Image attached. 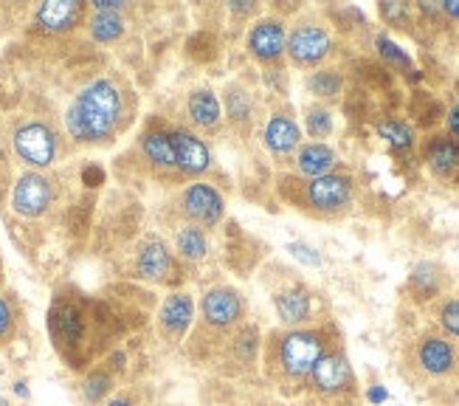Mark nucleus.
I'll use <instances>...</instances> for the list:
<instances>
[{
  "label": "nucleus",
  "instance_id": "f257e3e1",
  "mask_svg": "<svg viewBox=\"0 0 459 406\" xmlns=\"http://www.w3.org/2000/svg\"><path fill=\"white\" fill-rule=\"evenodd\" d=\"M333 348H338V333L333 324L273 331L268 341H263L265 373L282 387H296V384H305L310 378L318 358Z\"/></svg>",
  "mask_w": 459,
  "mask_h": 406
},
{
  "label": "nucleus",
  "instance_id": "f03ea898",
  "mask_svg": "<svg viewBox=\"0 0 459 406\" xmlns=\"http://www.w3.org/2000/svg\"><path fill=\"white\" fill-rule=\"evenodd\" d=\"M122 110V91L110 79H96L74 99V105L65 113V128L71 138L96 145V141H108L118 130Z\"/></svg>",
  "mask_w": 459,
  "mask_h": 406
},
{
  "label": "nucleus",
  "instance_id": "7ed1b4c3",
  "mask_svg": "<svg viewBox=\"0 0 459 406\" xmlns=\"http://www.w3.org/2000/svg\"><path fill=\"white\" fill-rule=\"evenodd\" d=\"M358 184L350 172L335 170L322 178H288L282 181V195L307 215L338 217L355 203Z\"/></svg>",
  "mask_w": 459,
  "mask_h": 406
},
{
  "label": "nucleus",
  "instance_id": "20e7f679",
  "mask_svg": "<svg viewBox=\"0 0 459 406\" xmlns=\"http://www.w3.org/2000/svg\"><path fill=\"white\" fill-rule=\"evenodd\" d=\"M411 370L429 384L459 381V344L443 333H426L411 348Z\"/></svg>",
  "mask_w": 459,
  "mask_h": 406
},
{
  "label": "nucleus",
  "instance_id": "39448f33",
  "mask_svg": "<svg viewBox=\"0 0 459 406\" xmlns=\"http://www.w3.org/2000/svg\"><path fill=\"white\" fill-rule=\"evenodd\" d=\"M248 313V302L231 286H212L197 304V319H201V328L209 333H234L239 324H246Z\"/></svg>",
  "mask_w": 459,
  "mask_h": 406
},
{
  "label": "nucleus",
  "instance_id": "423d86ee",
  "mask_svg": "<svg viewBox=\"0 0 459 406\" xmlns=\"http://www.w3.org/2000/svg\"><path fill=\"white\" fill-rule=\"evenodd\" d=\"M335 40L333 31L322 23V20H299V23L288 31V59L296 68H318L325 59L333 54Z\"/></svg>",
  "mask_w": 459,
  "mask_h": 406
},
{
  "label": "nucleus",
  "instance_id": "0eeeda50",
  "mask_svg": "<svg viewBox=\"0 0 459 406\" xmlns=\"http://www.w3.org/2000/svg\"><path fill=\"white\" fill-rule=\"evenodd\" d=\"M178 207H181V215H184L186 223L209 232V229H214L217 223L223 220V215H226V198H223V192L217 190V187L206 184V181H195V184H189L181 192Z\"/></svg>",
  "mask_w": 459,
  "mask_h": 406
},
{
  "label": "nucleus",
  "instance_id": "6e6552de",
  "mask_svg": "<svg viewBox=\"0 0 459 406\" xmlns=\"http://www.w3.org/2000/svg\"><path fill=\"white\" fill-rule=\"evenodd\" d=\"M307 381L313 393L325 398H344L355 393V370L342 348H333L330 353L318 358Z\"/></svg>",
  "mask_w": 459,
  "mask_h": 406
},
{
  "label": "nucleus",
  "instance_id": "1a4fd4ad",
  "mask_svg": "<svg viewBox=\"0 0 459 406\" xmlns=\"http://www.w3.org/2000/svg\"><path fill=\"white\" fill-rule=\"evenodd\" d=\"M246 49L256 63L276 66L288 49V23L276 14H265L254 20V26L248 29V37H246Z\"/></svg>",
  "mask_w": 459,
  "mask_h": 406
},
{
  "label": "nucleus",
  "instance_id": "9d476101",
  "mask_svg": "<svg viewBox=\"0 0 459 406\" xmlns=\"http://www.w3.org/2000/svg\"><path fill=\"white\" fill-rule=\"evenodd\" d=\"M48 331L63 353L79 350L88 339V313L76 302L56 299L48 313Z\"/></svg>",
  "mask_w": 459,
  "mask_h": 406
},
{
  "label": "nucleus",
  "instance_id": "9b49d317",
  "mask_svg": "<svg viewBox=\"0 0 459 406\" xmlns=\"http://www.w3.org/2000/svg\"><path fill=\"white\" fill-rule=\"evenodd\" d=\"M273 311L282 328H307L316 319V294L305 282H288L273 294Z\"/></svg>",
  "mask_w": 459,
  "mask_h": 406
},
{
  "label": "nucleus",
  "instance_id": "f8f14e48",
  "mask_svg": "<svg viewBox=\"0 0 459 406\" xmlns=\"http://www.w3.org/2000/svg\"><path fill=\"white\" fill-rule=\"evenodd\" d=\"M14 153L31 167H48L56 158V136L43 121H29L14 130Z\"/></svg>",
  "mask_w": 459,
  "mask_h": 406
},
{
  "label": "nucleus",
  "instance_id": "ddd939ff",
  "mask_svg": "<svg viewBox=\"0 0 459 406\" xmlns=\"http://www.w3.org/2000/svg\"><path fill=\"white\" fill-rule=\"evenodd\" d=\"M195 324V299L184 291H172L158 308V331L167 341H184Z\"/></svg>",
  "mask_w": 459,
  "mask_h": 406
},
{
  "label": "nucleus",
  "instance_id": "4468645a",
  "mask_svg": "<svg viewBox=\"0 0 459 406\" xmlns=\"http://www.w3.org/2000/svg\"><path fill=\"white\" fill-rule=\"evenodd\" d=\"M172 150H175V167L184 175H204L212 167V153L206 147V141L186 130V128H172Z\"/></svg>",
  "mask_w": 459,
  "mask_h": 406
},
{
  "label": "nucleus",
  "instance_id": "2eb2a0df",
  "mask_svg": "<svg viewBox=\"0 0 459 406\" xmlns=\"http://www.w3.org/2000/svg\"><path fill=\"white\" fill-rule=\"evenodd\" d=\"M54 200V190H51V181L37 175V172H26L23 178L14 184L12 192V209L23 217H37L43 215Z\"/></svg>",
  "mask_w": 459,
  "mask_h": 406
},
{
  "label": "nucleus",
  "instance_id": "dca6fc26",
  "mask_svg": "<svg viewBox=\"0 0 459 406\" xmlns=\"http://www.w3.org/2000/svg\"><path fill=\"white\" fill-rule=\"evenodd\" d=\"M263 145L273 158H290L302 147V130H299L296 119L285 110H276L268 116L263 128Z\"/></svg>",
  "mask_w": 459,
  "mask_h": 406
},
{
  "label": "nucleus",
  "instance_id": "f3484780",
  "mask_svg": "<svg viewBox=\"0 0 459 406\" xmlns=\"http://www.w3.org/2000/svg\"><path fill=\"white\" fill-rule=\"evenodd\" d=\"M175 269V254L161 237H150L135 257V274L147 282H169Z\"/></svg>",
  "mask_w": 459,
  "mask_h": 406
},
{
  "label": "nucleus",
  "instance_id": "a211bd4d",
  "mask_svg": "<svg viewBox=\"0 0 459 406\" xmlns=\"http://www.w3.org/2000/svg\"><path fill=\"white\" fill-rule=\"evenodd\" d=\"M293 164H296L299 178H322L342 167V158H338V153L330 145H325V141H307V145L296 150Z\"/></svg>",
  "mask_w": 459,
  "mask_h": 406
},
{
  "label": "nucleus",
  "instance_id": "6ab92c4d",
  "mask_svg": "<svg viewBox=\"0 0 459 406\" xmlns=\"http://www.w3.org/2000/svg\"><path fill=\"white\" fill-rule=\"evenodd\" d=\"M423 161L437 178H456L459 175V141L448 133H434L423 145Z\"/></svg>",
  "mask_w": 459,
  "mask_h": 406
},
{
  "label": "nucleus",
  "instance_id": "aec40b11",
  "mask_svg": "<svg viewBox=\"0 0 459 406\" xmlns=\"http://www.w3.org/2000/svg\"><path fill=\"white\" fill-rule=\"evenodd\" d=\"M443 288H446V269L440 262H431V260H423L417 262L409 274V294L414 302H434L443 296Z\"/></svg>",
  "mask_w": 459,
  "mask_h": 406
},
{
  "label": "nucleus",
  "instance_id": "412c9836",
  "mask_svg": "<svg viewBox=\"0 0 459 406\" xmlns=\"http://www.w3.org/2000/svg\"><path fill=\"white\" fill-rule=\"evenodd\" d=\"M186 113L195 128L214 130L223 121V102L212 88H195L186 96Z\"/></svg>",
  "mask_w": 459,
  "mask_h": 406
},
{
  "label": "nucleus",
  "instance_id": "4be33fe9",
  "mask_svg": "<svg viewBox=\"0 0 459 406\" xmlns=\"http://www.w3.org/2000/svg\"><path fill=\"white\" fill-rule=\"evenodd\" d=\"M85 14V6L82 4H71V0H48V4H43L37 9V26L43 31H68L74 29L79 20H82Z\"/></svg>",
  "mask_w": 459,
  "mask_h": 406
},
{
  "label": "nucleus",
  "instance_id": "5701e85b",
  "mask_svg": "<svg viewBox=\"0 0 459 406\" xmlns=\"http://www.w3.org/2000/svg\"><path fill=\"white\" fill-rule=\"evenodd\" d=\"M229 353L237 364L243 367H251V364L259 361V353H263V333H259L256 324H239V328L229 336Z\"/></svg>",
  "mask_w": 459,
  "mask_h": 406
},
{
  "label": "nucleus",
  "instance_id": "b1692460",
  "mask_svg": "<svg viewBox=\"0 0 459 406\" xmlns=\"http://www.w3.org/2000/svg\"><path fill=\"white\" fill-rule=\"evenodd\" d=\"M142 153H144V158L150 161L152 167L178 170L175 167V150H172V136H169V130L150 128L142 136Z\"/></svg>",
  "mask_w": 459,
  "mask_h": 406
},
{
  "label": "nucleus",
  "instance_id": "393cba45",
  "mask_svg": "<svg viewBox=\"0 0 459 406\" xmlns=\"http://www.w3.org/2000/svg\"><path fill=\"white\" fill-rule=\"evenodd\" d=\"M175 249L178 257H184L189 262H201L209 254V234L201 226H192V223H184L175 234Z\"/></svg>",
  "mask_w": 459,
  "mask_h": 406
},
{
  "label": "nucleus",
  "instance_id": "a878e982",
  "mask_svg": "<svg viewBox=\"0 0 459 406\" xmlns=\"http://www.w3.org/2000/svg\"><path fill=\"white\" fill-rule=\"evenodd\" d=\"M305 85H307V91H310L318 102H325V99H338V93H342V88H344V76L338 74L335 68H316V71L307 74Z\"/></svg>",
  "mask_w": 459,
  "mask_h": 406
},
{
  "label": "nucleus",
  "instance_id": "bb28decb",
  "mask_svg": "<svg viewBox=\"0 0 459 406\" xmlns=\"http://www.w3.org/2000/svg\"><path fill=\"white\" fill-rule=\"evenodd\" d=\"M91 34L96 43H113L125 34V17L118 12H96L91 17Z\"/></svg>",
  "mask_w": 459,
  "mask_h": 406
},
{
  "label": "nucleus",
  "instance_id": "cd10ccee",
  "mask_svg": "<svg viewBox=\"0 0 459 406\" xmlns=\"http://www.w3.org/2000/svg\"><path fill=\"white\" fill-rule=\"evenodd\" d=\"M254 113V105H251V93L239 85H229L226 88V108H223V116H229V121L234 125H243L248 121Z\"/></svg>",
  "mask_w": 459,
  "mask_h": 406
},
{
  "label": "nucleus",
  "instance_id": "c85d7f7f",
  "mask_svg": "<svg viewBox=\"0 0 459 406\" xmlns=\"http://www.w3.org/2000/svg\"><path fill=\"white\" fill-rule=\"evenodd\" d=\"M335 128V119H333V110L322 102H316V105H307L305 108V130L310 138H327Z\"/></svg>",
  "mask_w": 459,
  "mask_h": 406
},
{
  "label": "nucleus",
  "instance_id": "c756f323",
  "mask_svg": "<svg viewBox=\"0 0 459 406\" xmlns=\"http://www.w3.org/2000/svg\"><path fill=\"white\" fill-rule=\"evenodd\" d=\"M377 136L386 138L394 150H409L414 145V130L403 119H386L377 125Z\"/></svg>",
  "mask_w": 459,
  "mask_h": 406
},
{
  "label": "nucleus",
  "instance_id": "7c9ffc66",
  "mask_svg": "<svg viewBox=\"0 0 459 406\" xmlns=\"http://www.w3.org/2000/svg\"><path fill=\"white\" fill-rule=\"evenodd\" d=\"M375 49H377V54H381V59L386 66H392V68H397L401 74H409V71H414L411 68V57L394 43L392 37H386V34H377L375 37Z\"/></svg>",
  "mask_w": 459,
  "mask_h": 406
},
{
  "label": "nucleus",
  "instance_id": "2f4dec72",
  "mask_svg": "<svg viewBox=\"0 0 459 406\" xmlns=\"http://www.w3.org/2000/svg\"><path fill=\"white\" fill-rule=\"evenodd\" d=\"M434 319L440 324V333L448 339H459V296H446L437 302Z\"/></svg>",
  "mask_w": 459,
  "mask_h": 406
},
{
  "label": "nucleus",
  "instance_id": "473e14b6",
  "mask_svg": "<svg viewBox=\"0 0 459 406\" xmlns=\"http://www.w3.org/2000/svg\"><path fill=\"white\" fill-rule=\"evenodd\" d=\"M113 390V373L105 367H96L88 373V378L82 381V395L88 403H102L105 395Z\"/></svg>",
  "mask_w": 459,
  "mask_h": 406
},
{
  "label": "nucleus",
  "instance_id": "72a5a7b5",
  "mask_svg": "<svg viewBox=\"0 0 459 406\" xmlns=\"http://www.w3.org/2000/svg\"><path fill=\"white\" fill-rule=\"evenodd\" d=\"M17 319H20V313H17L14 299L9 294H0V348L14 339V333H17Z\"/></svg>",
  "mask_w": 459,
  "mask_h": 406
},
{
  "label": "nucleus",
  "instance_id": "f704fd0d",
  "mask_svg": "<svg viewBox=\"0 0 459 406\" xmlns=\"http://www.w3.org/2000/svg\"><path fill=\"white\" fill-rule=\"evenodd\" d=\"M381 17L386 20L389 26L394 29H409L411 26V6L409 4H394V0H384L381 6H377Z\"/></svg>",
  "mask_w": 459,
  "mask_h": 406
},
{
  "label": "nucleus",
  "instance_id": "c9c22d12",
  "mask_svg": "<svg viewBox=\"0 0 459 406\" xmlns=\"http://www.w3.org/2000/svg\"><path fill=\"white\" fill-rule=\"evenodd\" d=\"M288 252H290V257H293V260L305 262V266H310V269L322 266V254H318L313 246H307V243H290Z\"/></svg>",
  "mask_w": 459,
  "mask_h": 406
},
{
  "label": "nucleus",
  "instance_id": "e433bc0d",
  "mask_svg": "<svg viewBox=\"0 0 459 406\" xmlns=\"http://www.w3.org/2000/svg\"><path fill=\"white\" fill-rule=\"evenodd\" d=\"M446 133H448L454 141H459V102L446 110Z\"/></svg>",
  "mask_w": 459,
  "mask_h": 406
},
{
  "label": "nucleus",
  "instance_id": "4c0bfd02",
  "mask_svg": "<svg viewBox=\"0 0 459 406\" xmlns=\"http://www.w3.org/2000/svg\"><path fill=\"white\" fill-rule=\"evenodd\" d=\"M127 4H122V0H96L93 9L96 12H122Z\"/></svg>",
  "mask_w": 459,
  "mask_h": 406
},
{
  "label": "nucleus",
  "instance_id": "58836bf2",
  "mask_svg": "<svg viewBox=\"0 0 459 406\" xmlns=\"http://www.w3.org/2000/svg\"><path fill=\"white\" fill-rule=\"evenodd\" d=\"M82 178H85V184H88V187H99V184L105 181V172L99 170V167H88V170L82 172Z\"/></svg>",
  "mask_w": 459,
  "mask_h": 406
},
{
  "label": "nucleus",
  "instance_id": "ea45409f",
  "mask_svg": "<svg viewBox=\"0 0 459 406\" xmlns=\"http://www.w3.org/2000/svg\"><path fill=\"white\" fill-rule=\"evenodd\" d=\"M229 12H234L237 17H248L256 12V4H237V0H231L229 4Z\"/></svg>",
  "mask_w": 459,
  "mask_h": 406
},
{
  "label": "nucleus",
  "instance_id": "a19ab883",
  "mask_svg": "<svg viewBox=\"0 0 459 406\" xmlns=\"http://www.w3.org/2000/svg\"><path fill=\"white\" fill-rule=\"evenodd\" d=\"M367 398H369L372 403H384V401H389V393L381 387V384H372L369 393H367Z\"/></svg>",
  "mask_w": 459,
  "mask_h": 406
},
{
  "label": "nucleus",
  "instance_id": "79ce46f5",
  "mask_svg": "<svg viewBox=\"0 0 459 406\" xmlns=\"http://www.w3.org/2000/svg\"><path fill=\"white\" fill-rule=\"evenodd\" d=\"M440 9L448 20H456L459 23V0H446V4H440Z\"/></svg>",
  "mask_w": 459,
  "mask_h": 406
},
{
  "label": "nucleus",
  "instance_id": "37998d69",
  "mask_svg": "<svg viewBox=\"0 0 459 406\" xmlns=\"http://www.w3.org/2000/svg\"><path fill=\"white\" fill-rule=\"evenodd\" d=\"M102 406H138L133 398H127V395H116V398H110L108 403H102Z\"/></svg>",
  "mask_w": 459,
  "mask_h": 406
},
{
  "label": "nucleus",
  "instance_id": "c03bdc74",
  "mask_svg": "<svg viewBox=\"0 0 459 406\" xmlns=\"http://www.w3.org/2000/svg\"><path fill=\"white\" fill-rule=\"evenodd\" d=\"M14 393H17L20 398H29V390H26V384H23V381H17V384H14Z\"/></svg>",
  "mask_w": 459,
  "mask_h": 406
},
{
  "label": "nucleus",
  "instance_id": "a18cd8bd",
  "mask_svg": "<svg viewBox=\"0 0 459 406\" xmlns=\"http://www.w3.org/2000/svg\"><path fill=\"white\" fill-rule=\"evenodd\" d=\"M0 406H12L9 401H4V398H0Z\"/></svg>",
  "mask_w": 459,
  "mask_h": 406
},
{
  "label": "nucleus",
  "instance_id": "49530a36",
  "mask_svg": "<svg viewBox=\"0 0 459 406\" xmlns=\"http://www.w3.org/2000/svg\"><path fill=\"white\" fill-rule=\"evenodd\" d=\"M456 93H459V79H456Z\"/></svg>",
  "mask_w": 459,
  "mask_h": 406
}]
</instances>
